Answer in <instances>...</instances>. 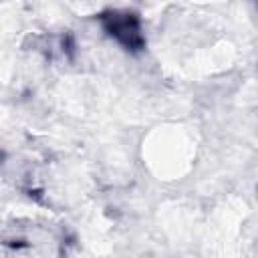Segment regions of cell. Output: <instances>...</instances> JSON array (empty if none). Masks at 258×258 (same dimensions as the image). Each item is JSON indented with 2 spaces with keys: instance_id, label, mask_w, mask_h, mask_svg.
Returning a JSON list of instances; mask_svg holds the SVG:
<instances>
[{
  "instance_id": "1",
  "label": "cell",
  "mask_w": 258,
  "mask_h": 258,
  "mask_svg": "<svg viewBox=\"0 0 258 258\" xmlns=\"http://www.w3.org/2000/svg\"><path fill=\"white\" fill-rule=\"evenodd\" d=\"M103 26L105 30L123 46L137 50L143 46V34H141V24L135 14L131 12H109L103 14Z\"/></svg>"
}]
</instances>
